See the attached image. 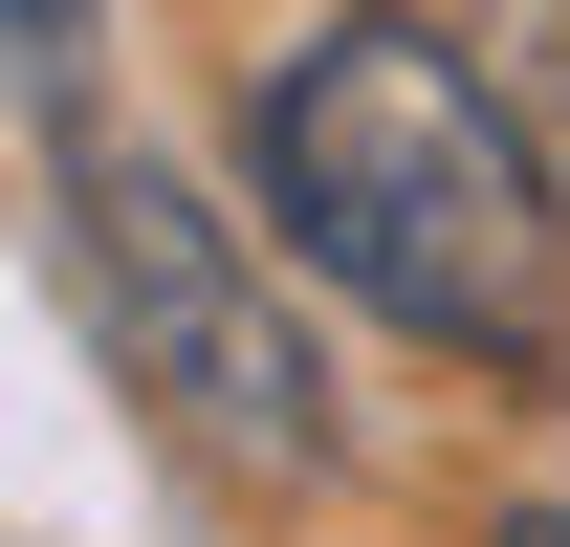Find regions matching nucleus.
I'll return each instance as SVG.
<instances>
[{
    "instance_id": "f257e3e1",
    "label": "nucleus",
    "mask_w": 570,
    "mask_h": 547,
    "mask_svg": "<svg viewBox=\"0 0 570 547\" xmlns=\"http://www.w3.org/2000/svg\"><path fill=\"white\" fill-rule=\"evenodd\" d=\"M242 153H264V219L307 285H352L373 329L417 350H549V241H570V176L527 132V88L483 67V22H417L373 0L330 44H285L242 88Z\"/></svg>"
},
{
    "instance_id": "20e7f679",
    "label": "nucleus",
    "mask_w": 570,
    "mask_h": 547,
    "mask_svg": "<svg viewBox=\"0 0 570 547\" xmlns=\"http://www.w3.org/2000/svg\"><path fill=\"white\" fill-rule=\"evenodd\" d=\"M22 88H45V110H88V0H22Z\"/></svg>"
},
{
    "instance_id": "7ed1b4c3",
    "label": "nucleus",
    "mask_w": 570,
    "mask_h": 547,
    "mask_svg": "<svg viewBox=\"0 0 570 547\" xmlns=\"http://www.w3.org/2000/svg\"><path fill=\"white\" fill-rule=\"evenodd\" d=\"M483 67L527 88V132H549V176H570V0H483Z\"/></svg>"
},
{
    "instance_id": "39448f33",
    "label": "nucleus",
    "mask_w": 570,
    "mask_h": 547,
    "mask_svg": "<svg viewBox=\"0 0 570 547\" xmlns=\"http://www.w3.org/2000/svg\"><path fill=\"white\" fill-rule=\"evenodd\" d=\"M504 547H570V526H504Z\"/></svg>"
},
{
    "instance_id": "f03ea898",
    "label": "nucleus",
    "mask_w": 570,
    "mask_h": 547,
    "mask_svg": "<svg viewBox=\"0 0 570 547\" xmlns=\"http://www.w3.org/2000/svg\"><path fill=\"white\" fill-rule=\"evenodd\" d=\"M45 198H67V285H88V329H110V372H132L198 460L307 481L330 438H352V416H330V350H307V307H285V263L176 176V153L45 110Z\"/></svg>"
}]
</instances>
